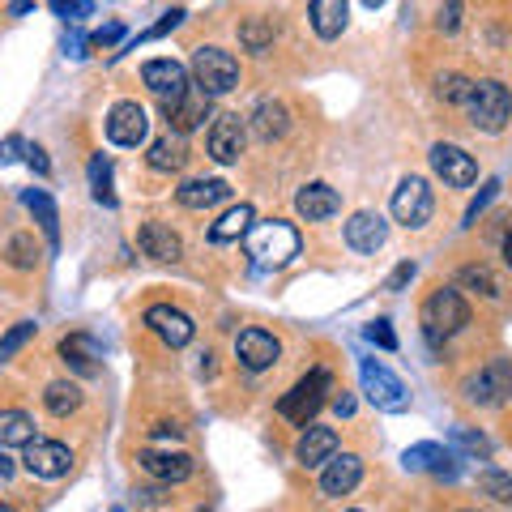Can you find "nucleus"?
<instances>
[{"mask_svg":"<svg viewBox=\"0 0 512 512\" xmlns=\"http://www.w3.org/2000/svg\"><path fill=\"white\" fill-rule=\"evenodd\" d=\"M444 453V448L440 444H414V448H406V457H402V466L406 470H431V466H436V457Z\"/></svg>","mask_w":512,"mask_h":512,"instance_id":"40","label":"nucleus"},{"mask_svg":"<svg viewBox=\"0 0 512 512\" xmlns=\"http://www.w3.org/2000/svg\"><path fill=\"white\" fill-rule=\"evenodd\" d=\"M120 39H124V26L120 22H107L103 30H94V35H90L94 47H111V43H120Z\"/></svg>","mask_w":512,"mask_h":512,"instance_id":"48","label":"nucleus"},{"mask_svg":"<svg viewBox=\"0 0 512 512\" xmlns=\"http://www.w3.org/2000/svg\"><path fill=\"white\" fill-rule=\"evenodd\" d=\"M470 325V308H466V299H461L453 286H440V291H431L427 303H423V333H427V342H444V338H453V333H461Z\"/></svg>","mask_w":512,"mask_h":512,"instance_id":"2","label":"nucleus"},{"mask_svg":"<svg viewBox=\"0 0 512 512\" xmlns=\"http://www.w3.org/2000/svg\"><path fill=\"white\" fill-rule=\"evenodd\" d=\"M248 256L261 269H282L291 256H299V231L291 222H256L248 231Z\"/></svg>","mask_w":512,"mask_h":512,"instance_id":"1","label":"nucleus"},{"mask_svg":"<svg viewBox=\"0 0 512 512\" xmlns=\"http://www.w3.org/2000/svg\"><path fill=\"white\" fill-rule=\"evenodd\" d=\"M43 406H47V414H56V419H69V414L82 406V389H77L73 380H52L43 389Z\"/></svg>","mask_w":512,"mask_h":512,"instance_id":"29","label":"nucleus"},{"mask_svg":"<svg viewBox=\"0 0 512 512\" xmlns=\"http://www.w3.org/2000/svg\"><path fill=\"white\" fill-rule=\"evenodd\" d=\"M384 239H389V227H384V218L372 210H359L346 222V244L355 252H380Z\"/></svg>","mask_w":512,"mask_h":512,"instance_id":"22","label":"nucleus"},{"mask_svg":"<svg viewBox=\"0 0 512 512\" xmlns=\"http://www.w3.org/2000/svg\"><path fill=\"white\" fill-rule=\"evenodd\" d=\"M333 410H338L342 419H350V414H355V397H346V393H342V397H333Z\"/></svg>","mask_w":512,"mask_h":512,"instance_id":"51","label":"nucleus"},{"mask_svg":"<svg viewBox=\"0 0 512 512\" xmlns=\"http://www.w3.org/2000/svg\"><path fill=\"white\" fill-rule=\"evenodd\" d=\"M244 141H248V124L239 120V116H218L214 128H210V137H205V150H210L214 163H239V154H244Z\"/></svg>","mask_w":512,"mask_h":512,"instance_id":"11","label":"nucleus"},{"mask_svg":"<svg viewBox=\"0 0 512 512\" xmlns=\"http://www.w3.org/2000/svg\"><path fill=\"white\" fill-rule=\"evenodd\" d=\"M111 512H124V508H111Z\"/></svg>","mask_w":512,"mask_h":512,"instance_id":"56","label":"nucleus"},{"mask_svg":"<svg viewBox=\"0 0 512 512\" xmlns=\"http://www.w3.org/2000/svg\"><path fill=\"white\" fill-rule=\"evenodd\" d=\"M5 261L13 269H35L39 265V248H35V235H13L5 244Z\"/></svg>","mask_w":512,"mask_h":512,"instance_id":"35","label":"nucleus"},{"mask_svg":"<svg viewBox=\"0 0 512 512\" xmlns=\"http://www.w3.org/2000/svg\"><path fill=\"white\" fill-rule=\"evenodd\" d=\"M235 355H239V363H244L248 372H265V367L278 363L282 346H278L274 333H265V329H244V333L235 338Z\"/></svg>","mask_w":512,"mask_h":512,"instance_id":"16","label":"nucleus"},{"mask_svg":"<svg viewBox=\"0 0 512 512\" xmlns=\"http://www.w3.org/2000/svg\"><path fill=\"white\" fill-rule=\"evenodd\" d=\"M239 43H244V52H269V43H274V26L265 18H244L239 22Z\"/></svg>","mask_w":512,"mask_h":512,"instance_id":"32","label":"nucleus"},{"mask_svg":"<svg viewBox=\"0 0 512 512\" xmlns=\"http://www.w3.org/2000/svg\"><path fill=\"white\" fill-rule=\"evenodd\" d=\"M457 282L466 286V291H474V295H483V299H500V282H495V274L487 265H466L457 274Z\"/></svg>","mask_w":512,"mask_h":512,"instance_id":"33","label":"nucleus"},{"mask_svg":"<svg viewBox=\"0 0 512 512\" xmlns=\"http://www.w3.org/2000/svg\"><path fill=\"white\" fill-rule=\"evenodd\" d=\"M508 393H512V363L508 359H491L487 367H478L466 380V397L474 406H500Z\"/></svg>","mask_w":512,"mask_h":512,"instance_id":"8","label":"nucleus"},{"mask_svg":"<svg viewBox=\"0 0 512 512\" xmlns=\"http://www.w3.org/2000/svg\"><path fill=\"white\" fill-rule=\"evenodd\" d=\"M35 440V419L26 410H0V448L5 444H30Z\"/></svg>","mask_w":512,"mask_h":512,"instance_id":"31","label":"nucleus"},{"mask_svg":"<svg viewBox=\"0 0 512 512\" xmlns=\"http://www.w3.org/2000/svg\"><path fill=\"white\" fill-rule=\"evenodd\" d=\"M329 389H333V376L325 372V367H316V372L295 380L291 393H282L278 414H282V419H291V423H299V427H308L320 414V406L329 402Z\"/></svg>","mask_w":512,"mask_h":512,"instance_id":"3","label":"nucleus"},{"mask_svg":"<svg viewBox=\"0 0 512 512\" xmlns=\"http://www.w3.org/2000/svg\"><path fill=\"white\" fill-rule=\"evenodd\" d=\"M175 197H180L184 210H214L218 201L231 197V184L227 180H188L175 188Z\"/></svg>","mask_w":512,"mask_h":512,"instance_id":"23","label":"nucleus"},{"mask_svg":"<svg viewBox=\"0 0 512 512\" xmlns=\"http://www.w3.org/2000/svg\"><path fill=\"white\" fill-rule=\"evenodd\" d=\"M150 133V120H146V107L133 103V99H124L107 111V137H111V146H124V150H137L141 141H146Z\"/></svg>","mask_w":512,"mask_h":512,"instance_id":"9","label":"nucleus"},{"mask_svg":"<svg viewBox=\"0 0 512 512\" xmlns=\"http://www.w3.org/2000/svg\"><path fill=\"white\" fill-rule=\"evenodd\" d=\"M355 512H359V508H355Z\"/></svg>","mask_w":512,"mask_h":512,"instance_id":"57","label":"nucleus"},{"mask_svg":"<svg viewBox=\"0 0 512 512\" xmlns=\"http://www.w3.org/2000/svg\"><path fill=\"white\" fill-rule=\"evenodd\" d=\"M163 116L171 120L175 133H192V128H201L205 116H210V94H201L197 86H188L175 103H163Z\"/></svg>","mask_w":512,"mask_h":512,"instance_id":"17","label":"nucleus"},{"mask_svg":"<svg viewBox=\"0 0 512 512\" xmlns=\"http://www.w3.org/2000/svg\"><path fill=\"white\" fill-rule=\"evenodd\" d=\"M252 128H256V137L261 141H274V137H282L286 128H291V111H286L278 99H261L252 107Z\"/></svg>","mask_w":512,"mask_h":512,"instance_id":"24","label":"nucleus"},{"mask_svg":"<svg viewBox=\"0 0 512 512\" xmlns=\"http://www.w3.org/2000/svg\"><path fill=\"white\" fill-rule=\"evenodd\" d=\"M431 214H436V197H431V188H427L423 175H410V180L397 184V192H393V218L402 222V227L423 231L431 222Z\"/></svg>","mask_w":512,"mask_h":512,"instance_id":"7","label":"nucleus"},{"mask_svg":"<svg viewBox=\"0 0 512 512\" xmlns=\"http://www.w3.org/2000/svg\"><path fill=\"white\" fill-rule=\"evenodd\" d=\"M137 248L150 256V261H180L184 256V244H180V235H175L167 222H146V227L137 231Z\"/></svg>","mask_w":512,"mask_h":512,"instance_id":"21","label":"nucleus"},{"mask_svg":"<svg viewBox=\"0 0 512 512\" xmlns=\"http://www.w3.org/2000/svg\"><path fill=\"white\" fill-rule=\"evenodd\" d=\"M431 474L444 478V483H453V478L461 474V466H457V453H448V448H444V453L436 457V466H431Z\"/></svg>","mask_w":512,"mask_h":512,"instance_id":"45","label":"nucleus"},{"mask_svg":"<svg viewBox=\"0 0 512 512\" xmlns=\"http://www.w3.org/2000/svg\"><path fill=\"white\" fill-rule=\"evenodd\" d=\"M184 18H188V13H184V9H171V13H163V18H158V22H154V26H150V30H146V35H141L137 43H146V39H163V35H171V30H175V26H180Z\"/></svg>","mask_w":512,"mask_h":512,"instance_id":"43","label":"nucleus"},{"mask_svg":"<svg viewBox=\"0 0 512 512\" xmlns=\"http://www.w3.org/2000/svg\"><path fill=\"white\" fill-rule=\"evenodd\" d=\"M363 483V457H355V453H333L329 461H325V474H320V491L329 495V500H342V495H350Z\"/></svg>","mask_w":512,"mask_h":512,"instance_id":"15","label":"nucleus"},{"mask_svg":"<svg viewBox=\"0 0 512 512\" xmlns=\"http://www.w3.org/2000/svg\"><path fill=\"white\" fill-rule=\"evenodd\" d=\"M22 150H26L22 137H5V141H0V163H13V158H18Z\"/></svg>","mask_w":512,"mask_h":512,"instance_id":"49","label":"nucleus"},{"mask_svg":"<svg viewBox=\"0 0 512 512\" xmlns=\"http://www.w3.org/2000/svg\"><path fill=\"white\" fill-rule=\"evenodd\" d=\"M444 35H453V30L461 26V0H444V9H440V22H436Z\"/></svg>","mask_w":512,"mask_h":512,"instance_id":"47","label":"nucleus"},{"mask_svg":"<svg viewBox=\"0 0 512 512\" xmlns=\"http://www.w3.org/2000/svg\"><path fill=\"white\" fill-rule=\"evenodd\" d=\"M470 124L483 128V133H500V128L508 124L512 116V90L504 82H495V77H487V82H474L470 86Z\"/></svg>","mask_w":512,"mask_h":512,"instance_id":"5","label":"nucleus"},{"mask_svg":"<svg viewBox=\"0 0 512 512\" xmlns=\"http://www.w3.org/2000/svg\"><path fill=\"white\" fill-rule=\"evenodd\" d=\"M141 82L158 94V103H175L188 90V69L180 60H146L141 64Z\"/></svg>","mask_w":512,"mask_h":512,"instance_id":"13","label":"nucleus"},{"mask_svg":"<svg viewBox=\"0 0 512 512\" xmlns=\"http://www.w3.org/2000/svg\"><path fill=\"white\" fill-rule=\"evenodd\" d=\"M308 18H312V30L320 39H338L346 30V0H312Z\"/></svg>","mask_w":512,"mask_h":512,"instance_id":"26","label":"nucleus"},{"mask_svg":"<svg viewBox=\"0 0 512 512\" xmlns=\"http://www.w3.org/2000/svg\"><path fill=\"white\" fill-rule=\"evenodd\" d=\"M414 274H419V265H414V261H402V265H397L393 274H389V282H384V291H402L406 282H414Z\"/></svg>","mask_w":512,"mask_h":512,"instance_id":"46","label":"nucleus"},{"mask_svg":"<svg viewBox=\"0 0 512 512\" xmlns=\"http://www.w3.org/2000/svg\"><path fill=\"white\" fill-rule=\"evenodd\" d=\"M90 188H94V201L99 205H107V210L116 205V192H111V163L103 154L90 158Z\"/></svg>","mask_w":512,"mask_h":512,"instance_id":"34","label":"nucleus"},{"mask_svg":"<svg viewBox=\"0 0 512 512\" xmlns=\"http://www.w3.org/2000/svg\"><path fill=\"white\" fill-rule=\"evenodd\" d=\"M22 466L35 474V478H64L73 470V448L60 444V440H30L26 453H22Z\"/></svg>","mask_w":512,"mask_h":512,"instance_id":"10","label":"nucleus"},{"mask_svg":"<svg viewBox=\"0 0 512 512\" xmlns=\"http://www.w3.org/2000/svg\"><path fill=\"white\" fill-rule=\"evenodd\" d=\"M453 444L461 448V453H470V457H491V440L483 436V431H470V427H453Z\"/></svg>","mask_w":512,"mask_h":512,"instance_id":"38","label":"nucleus"},{"mask_svg":"<svg viewBox=\"0 0 512 512\" xmlns=\"http://www.w3.org/2000/svg\"><path fill=\"white\" fill-rule=\"evenodd\" d=\"M363 333H367V342H376L380 350H397V333L389 329V320H372Z\"/></svg>","mask_w":512,"mask_h":512,"instance_id":"44","label":"nucleus"},{"mask_svg":"<svg viewBox=\"0 0 512 512\" xmlns=\"http://www.w3.org/2000/svg\"><path fill=\"white\" fill-rule=\"evenodd\" d=\"M22 201H26V210L35 214V222L43 227L47 244H52V248H60V214H56V201L47 197L43 188H26V192H22Z\"/></svg>","mask_w":512,"mask_h":512,"instance_id":"25","label":"nucleus"},{"mask_svg":"<svg viewBox=\"0 0 512 512\" xmlns=\"http://www.w3.org/2000/svg\"><path fill=\"white\" fill-rule=\"evenodd\" d=\"M146 329L158 333L167 346H188L192 333H197V325H192V316L171 308V303H154V308H146Z\"/></svg>","mask_w":512,"mask_h":512,"instance_id":"14","label":"nucleus"},{"mask_svg":"<svg viewBox=\"0 0 512 512\" xmlns=\"http://www.w3.org/2000/svg\"><path fill=\"white\" fill-rule=\"evenodd\" d=\"M431 167H436V175L448 188H470L478 180V163L461 146H448V141L431 146Z\"/></svg>","mask_w":512,"mask_h":512,"instance_id":"12","label":"nucleus"},{"mask_svg":"<svg viewBox=\"0 0 512 512\" xmlns=\"http://www.w3.org/2000/svg\"><path fill=\"white\" fill-rule=\"evenodd\" d=\"M47 5H52L56 18H64V22H77V18H90L94 13L90 0H47Z\"/></svg>","mask_w":512,"mask_h":512,"instance_id":"42","label":"nucleus"},{"mask_svg":"<svg viewBox=\"0 0 512 512\" xmlns=\"http://www.w3.org/2000/svg\"><path fill=\"white\" fill-rule=\"evenodd\" d=\"M470 86H474V82H466L461 73H444L440 82H436V94H440L444 103H466V99H470Z\"/></svg>","mask_w":512,"mask_h":512,"instance_id":"39","label":"nucleus"},{"mask_svg":"<svg viewBox=\"0 0 512 512\" xmlns=\"http://www.w3.org/2000/svg\"><path fill=\"white\" fill-rule=\"evenodd\" d=\"M333 453H338V431H333V427H308L299 436V444H295V461L303 470L325 466Z\"/></svg>","mask_w":512,"mask_h":512,"instance_id":"19","label":"nucleus"},{"mask_svg":"<svg viewBox=\"0 0 512 512\" xmlns=\"http://www.w3.org/2000/svg\"><path fill=\"white\" fill-rule=\"evenodd\" d=\"M35 320H18V325H13L9 333H5V338H0V363H9L13 355H18V350L30 342V338H35Z\"/></svg>","mask_w":512,"mask_h":512,"instance_id":"36","label":"nucleus"},{"mask_svg":"<svg viewBox=\"0 0 512 512\" xmlns=\"http://www.w3.org/2000/svg\"><path fill=\"white\" fill-rule=\"evenodd\" d=\"M60 359L69 363V367H77L82 376H94L99 372V346H94V338H86V333H69V338L60 342Z\"/></svg>","mask_w":512,"mask_h":512,"instance_id":"27","label":"nucleus"},{"mask_svg":"<svg viewBox=\"0 0 512 512\" xmlns=\"http://www.w3.org/2000/svg\"><path fill=\"white\" fill-rule=\"evenodd\" d=\"M192 77H197V90L218 99V94H231L239 86V60L222 47H197L192 52Z\"/></svg>","mask_w":512,"mask_h":512,"instance_id":"6","label":"nucleus"},{"mask_svg":"<svg viewBox=\"0 0 512 512\" xmlns=\"http://www.w3.org/2000/svg\"><path fill=\"white\" fill-rule=\"evenodd\" d=\"M26 163H30V167H35L39 175H47V171H52V163H47V154H43L39 146H26Z\"/></svg>","mask_w":512,"mask_h":512,"instance_id":"50","label":"nucleus"},{"mask_svg":"<svg viewBox=\"0 0 512 512\" xmlns=\"http://www.w3.org/2000/svg\"><path fill=\"white\" fill-rule=\"evenodd\" d=\"M500 188H504L500 180H487V184H483V192H478V197L470 201V210H466V227H474V222L487 214V205H491L495 197H500Z\"/></svg>","mask_w":512,"mask_h":512,"instance_id":"41","label":"nucleus"},{"mask_svg":"<svg viewBox=\"0 0 512 512\" xmlns=\"http://www.w3.org/2000/svg\"><path fill=\"white\" fill-rule=\"evenodd\" d=\"M363 5H367V9H380V5H384V0H363Z\"/></svg>","mask_w":512,"mask_h":512,"instance_id":"54","label":"nucleus"},{"mask_svg":"<svg viewBox=\"0 0 512 512\" xmlns=\"http://www.w3.org/2000/svg\"><path fill=\"white\" fill-rule=\"evenodd\" d=\"M252 205H235V210H227L222 214L214 227H210V239L214 244H231V239H239V235H248L252 231Z\"/></svg>","mask_w":512,"mask_h":512,"instance_id":"30","label":"nucleus"},{"mask_svg":"<svg viewBox=\"0 0 512 512\" xmlns=\"http://www.w3.org/2000/svg\"><path fill=\"white\" fill-rule=\"evenodd\" d=\"M478 491L491 495V500H500V504H512V474L483 470V474H478Z\"/></svg>","mask_w":512,"mask_h":512,"instance_id":"37","label":"nucleus"},{"mask_svg":"<svg viewBox=\"0 0 512 512\" xmlns=\"http://www.w3.org/2000/svg\"><path fill=\"white\" fill-rule=\"evenodd\" d=\"M359 380H363V393L367 402L384 414H402L410 410V389L402 384V376H393L380 359H359Z\"/></svg>","mask_w":512,"mask_h":512,"instance_id":"4","label":"nucleus"},{"mask_svg":"<svg viewBox=\"0 0 512 512\" xmlns=\"http://www.w3.org/2000/svg\"><path fill=\"white\" fill-rule=\"evenodd\" d=\"M13 470H18V466H13V461L5 457V448H0V478H13Z\"/></svg>","mask_w":512,"mask_h":512,"instance_id":"52","label":"nucleus"},{"mask_svg":"<svg viewBox=\"0 0 512 512\" xmlns=\"http://www.w3.org/2000/svg\"><path fill=\"white\" fill-rule=\"evenodd\" d=\"M137 461L150 478H158V483H184V478H192V470H197V461L188 453H158V448H146Z\"/></svg>","mask_w":512,"mask_h":512,"instance_id":"18","label":"nucleus"},{"mask_svg":"<svg viewBox=\"0 0 512 512\" xmlns=\"http://www.w3.org/2000/svg\"><path fill=\"white\" fill-rule=\"evenodd\" d=\"M0 512H13V508H9V504H0Z\"/></svg>","mask_w":512,"mask_h":512,"instance_id":"55","label":"nucleus"},{"mask_svg":"<svg viewBox=\"0 0 512 512\" xmlns=\"http://www.w3.org/2000/svg\"><path fill=\"white\" fill-rule=\"evenodd\" d=\"M150 167L154 171H180L188 163V146H184V133H163L150 146Z\"/></svg>","mask_w":512,"mask_h":512,"instance_id":"28","label":"nucleus"},{"mask_svg":"<svg viewBox=\"0 0 512 512\" xmlns=\"http://www.w3.org/2000/svg\"><path fill=\"white\" fill-rule=\"evenodd\" d=\"M504 261H508V269H512V227L504 231Z\"/></svg>","mask_w":512,"mask_h":512,"instance_id":"53","label":"nucleus"},{"mask_svg":"<svg viewBox=\"0 0 512 512\" xmlns=\"http://www.w3.org/2000/svg\"><path fill=\"white\" fill-rule=\"evenodd\" d=\"M295 210L299 218H308V222H325L342 210V197H338V188H329V184H303L299 188V197H295Z\"/></svg>","mask_w":512,"mask_h":512,"instance_id":"20","label":"nucleus"}]
</instances>
